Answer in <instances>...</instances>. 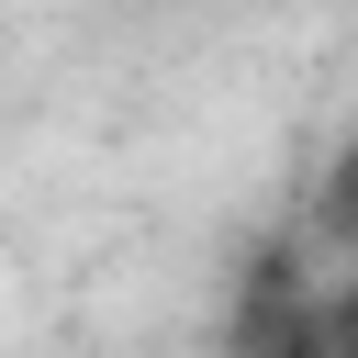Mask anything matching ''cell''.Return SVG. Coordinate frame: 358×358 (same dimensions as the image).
Segmentation results:
<instances>
[{
	"label": "cell",
	"instance_id": "cell-1",
	"mask_svg": "<svg viewBox=\"0 0 358 358\" xmlns=\"http://www.w3.org/2000/svg\"><path fill=\"white\" fill-rule=\"evenodd\" d=\"M313 336H324V347H336V358H358V280H347V291H336V302H324V313H313Z\"/></svg>",
	"mask_w": 358,
	"mask_h": 358
},
{
	"label": "cell",
	"instance_id": "cell-2",
	"mask_svg": "<svg viewBox=\"0 0 358 358\" xmlns=\"http://www.w3.org/2000/svg\"><path fill=\"white\" fill-rule=\"evenodd\" d=\"M280 358H336V347H324V336H313V324H302V336H291V347H280Z\"/></svg>",
	"mask_w": 358,
	"mask_h": 358
},
{
	"label": "cell",
	"instance_id": "cell-3",
	"mask_svg": "<svg viewBox=\"0 0 358 358\" xmlns=\"http://www.w3.org/2000/svg\"><path fill=\"white\" fill-rule=\"evenodd\" d=\"M336 213H347V224H358V157H347V190H336Z\"/></svg>",
	"mask_w": 358,
	"mask_h": 358
}]
</instances>
